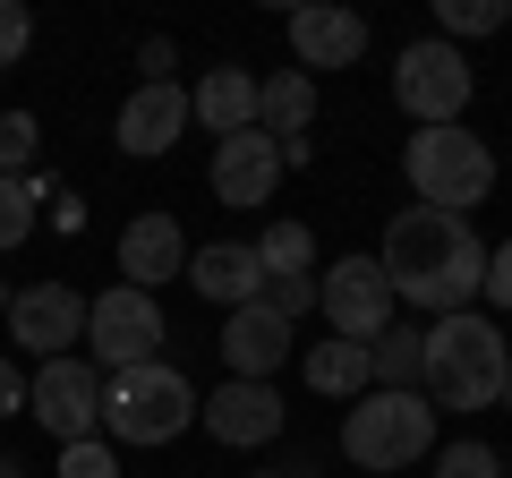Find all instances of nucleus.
Wrapping results in <instances>:
<instances>
[{"label": "nucleus", "mask_w": 512, "mask_h": 478, "mask_svg": "<svg viewBox=\"0 0 512 478\" xmlns=\"http://www.w3.org/2000/svg\"><path fill=\"white\" fill-rule=\"evenodd\" d=\"M35 111H0V171H9V180H18L26 163H35Z\"/></svg>", "instance_id": "nucleus-25"}, {"label": "nucleus", "mask_w": 512, "mask_h": 478, "mask_svg": "<svg viewBox=\"0 0 512 478\" xmlns=\"http://www.w3.org/2000/svg\"><path fill=\"white\" fill-rule=\"evenodd\" d=\"M188 419H197V385H188L171 359L103 376V436L111 444H171Z\"/></svg>", "instance_id": "nucleus-3"}, {"label": "nucleus", "mask_w": 512, "mask_h": 478, "mask_svg": "<svg viewBox=\"0 0 512 478\" xmlns=\"http://www.w3.org/2000/svg\"><path fill=\"white\" fill-rule=\"evenodd\" d=\"M427 444H436V402H427V393H376L367 385L359 402H350V419H342V453L359 461V470H376V478L427 461Z\"/></svg>", "instance_id": "nucleus-4"}, {"label": "nucleus", "mask_w": 512, "mask_h": 478, "mask_svg": "<svg viewBox=\"0 0 512 478\" xmlns=\"http://www.w3.org/2000/svg\"><path fill=\"white\" fill-rule=\"evenodd\" d=\"M291 52H299V69H359L367 18L333 9V0H308V9H291Z\"/></svg>", "instance_id": "nucleus-15"}, {"label": "nucleus", "mask_w": 512, "mask_h": 478, "mask_svg": "<svg viewBox=\"0 0 512 478\" xmlns=\"http://www.w3.org/2000/svg\"><path fill=\"white\" fill-rule=\"evenodd\" d=\"M256 299H265L274 316H291V325H299V316L316 308V274H265V291H256Z\"/></svg>", "instance_id": "nucleus-27"}, {"label": "nucleus", "mask_w": 512, "mask_h": 478, "mask_svg": "<svg viewBox=\"0 0 512 478\" xmlns=\"http://www.w3.org/2000/svg\"><path fill=\"white\" fill-rule=\"evenodd\" d=\"M504 0H436V26H444V43L453 35H504Z\"/></svg>", "instance_id": "nucleus-23"}, {"label": "nucleus", "mask_w": 512, "mask_h": 478, "mask_svg": "<svg viewBox=\"0 0 512 478\" xmlns=\"http://www.w3.org/2000/svg\"><path fill=\"white\" fill-rule=\"evenodd\" d=\"M0 478H26V470H18V461H9V453H0Z\"/></svg>", "instance_id": "nucleus-32"}, {"label": "nucleus", "mask_w": 512, "mask_h": 478, "mask_svg": "<svg viewBox=\"0 0 512 478\" xmlns=\"http://www.w3.org/2000/svg\"><path fill=\"white\" fill-rule=\"evenodd\" d=\"M495 402H504V410H512V376H504V393H495Z\"/></svg>", "instance_id": "nucleus-33"}, {"label": "nucleus", "mask_w": 512, "mask_h": 478, "mask_svg": "<svg viewBox=\"0 0 512 478\" xmlns=\"http://www.w3.org/2000/svg\"><path fill=\"white\" fill-rule=\"evenodd\" d=\"M308 393H325V402H359L367 393V342H342V333H333V342H316L308 350Z\"/></svg>", "instance_id": "nucleus-21"}, {"label": "nucleus", "mask_w": 512, "mask_h": 478, "mask_svg": "<svg viewBox=\"0 0 512 478\" xmlns=\"http://www.w3.org/2000/svg\"><path fill=\"white\" fill-rule=\"evenodd\" d=\"M26 231H35V188L0 171V248H18Z\"/></svg>", "instance_id": "nucleus-26"}, {"label": "nucleus", "mask_w": 512, "mask_h": 478, "mask_svg": "<svg viewBox=\"0 0 512 478\" xmlns=\"http://www.w3.org/2000/svg\"><path fill=\"white\" fill-rule=\"evenodd\" d=\"M478 77L470 60H461V43H402V60H393V103L410 111V129H461V111H470Z\"/></svg>", "instance_id": "nucleus-6"}, {"label": "nucleus", "mask_w": 512, "mask_h": 478, "mask_svg": "<svg viewBox=\"0 0 512 478\" xmlns=\"http://www.w3.org/2000/svg\"><path fill=\"white\" fill-rule=\"evenodd\" d=\"M188 274V231L171 214H137L120 231V282L128 291H163V282Z\"/></svg>", "instance_id": "nucleus-14"}, {"label": "nucleus", "mask_w": 512, "mask_h": 478, "mask_svg": "<svg viewBox=\"0 0 512 478\" xmlns=\"http://www.w3.org/2000/svg\"><path fill=\"white\" fill-rule=\"evenodd\" d=\"M512 376V350H504V325L487 308H461V316H436L427 325V376L419 393L436 410H495Z\"/></svg>", "instance_id": "nucleus-2"}, {"label": "nucleus", "mask_w": 512, "mask_h": 478, "mask_svg": "<svg viewBox=\"0 0 512 478\" xmlns=\"http://www.w3.org/2000/svg\"><path fill=\"white\" fill-rule=\"evenodd\" d=\"M26 410H35L60 444L103 436V368L77 359V350H69V359H43V368L26 376Z\"/></svg>", "instance_id": "nucleus-8"}, {"label": "nucleus", "mask_w": 512, "mask_h": 478, "mask_svg": "<svg viewBox=\"0 0 512 478\" xmlns=\"http://www.w3.org/2000/svg\"><path fill=\"white\" fill-rule=\"evenodd\" d=\"M316 308H325V325L342 333V342H376L402 299H393V282H384L376 257H342V265L316 274Z\"/></svg>", "instance_id": "nucleus-9"}, {"label": "nucleus", "mask_w": 512, "mask_h": 478, "mask_svg": "<svg viewBox=\"0 0 512 478\" xmlns=\"http://www.w3.org/2000/svg\"><path fill=\"white\" fill-rule=\"evenodd\" d=\"M376 265H384V282H393V299H410V308H427V316L478 308V282H487L478 231L461 214H427V205H410V214L384 222Z\"/></svg>", "instance_id": "nucleus-1"}, {"label": "nucleus", "mask_w": 512, "mask_h": 478, "mask_svg": "<svg viewBox=\"0 0 512 478\" xmlns=\"http://www.w3.org/2000/svg\"><path fill=\"white\" fill-rule=\"evenodd\" d=\"M402 171H410V188H419L427 214H461V222H470V205L495 188V154H487L478 129H419L402 146Z\"/></svg>", "instance_id": "nucleus-5"}, {"label": "nucleus", "mask_w": 512, "mask_h": 478, "mask_svg": "<svg viewBox=\"0 0 512 478\" xmlns=\"http://www.w3.org/2000/svg\"><path fill=\"white\" fill-rule=\"evenodd\" d=\"M308 120H316V77H308V69H274V77H256V129L274 137V146H291Z\"/></svg>", "instance_id": "nucleus-19"}, {"label": "nucleus", "mask_w": 512, "mask_h": 478, "mask_svg": "<svg viewBox=\"0 0 512 478\" xmlns=\"http://www.w3.org/2000/svg\"><path fill=\"white\" fill-rule=\"evenodd\" d=\"M274 180H282V146L265 129H239V137L214 146V197L231 205V214H256V205L274 197Z\"/></svg>", "instance_id": "nucleus-12"}, {"label": "nucleus", "mask_w": 512, "mask_h": 478, "mask_svg": "<svg viewBox=\"0 0 512 478\" xmlns=\"http://www.w3.org/2000/svg\"><path fill=\"white\" fill-rule=\"evenodd\" d=\"M291 359V316H274L265 299H248V308L222 316V368L248 376V385H265V376Z\"/></svg>", "instance_id": "nucleus-13"}, {"label": "nucleus", "mask_w": 512, "mask_h": 478, "mask_svg": "<svg viewBox=\"0 0 512 478\" xmlns=\"http://www.w3.org/2000/svg\"><path fill=\"white\" fill-rule=\"evenodd\" d=\"M154 342H163V299H154V291H128V282H111L103 299H86V359H94L103 376L146 368Z\"/></svg>", "instance_id": "nucleus-7"}, {"label": "nucleus", "mask_w": 512, "mask_h": 478, "mask_svg": "<svg viewBox=\"0 0 512 478\" xmlns=\"http://www.w3.org/2000/svg\"><path fill=\"white\" fill-rule=\"evenodd\" d=\"M9 342L26 350V359H69L77 342H86V299L69 291V282H26L18 299H9Z\"/></svg>", "instance_id": "nucleus-10"}, {"label": "nucleus", "mask_w": 512, "mask_h": 478, "mask_svg": "<svg viewBox=\"0 0 512 478\" xmlns=\"http://www.w3.org/2000/svg\"><path fill=\"white\" fill-rule=\"evenodd\" d=\"M478 291L495 299V316H512V239H504V248L487 257V282H478Z\"/></svg>", "instance_id": "nucleus-30"}, {"label": "nucleus", "mask_w": 512, "mask_h": 478, "mask_svg": "<svg viewBox=\"0 0 512 478\" xmlns=\"http://www.w3.org/2000/svg\"><path fill=\"white\" fill-rule=\"evenodd\" d=\"M26 52H35V18H26L18 0H0V69H18Z\"/></svg>", "instance_id": "nucleus-29"}, {"label": "nucleus", "mask_w": 512, "mask_h": 478, "mask_svg": "<svg viewBox=\"0 0 512 478\" xmlns=\"http://www.w3.org/2000/svg\"><path fill=\"white\" fill-rule=\"evenodd\" d=\"M436 478H504V453L478 444V436H461V444H444V453H436Z\"/></svg>", "instance_id": "nucleus-24"}, {"label": "nucleus", "mask_w": 512, "mask_h": 478, "mask_svg": "<svg viewBox=\"0 0 512 478\" xmlns=\"http://www.w3.org/2000/svg\"><path fill=\"white\" fill-rule=\"evenodd\" d=\"M60 478H120V461L103 436H86V444H60Z\"/></svg>", "instance_id": "nucleus-28"}, {"label": "nucleus", "mask_w": 512, "mask_h": 478, "mask_svg": "<svg viewBox=\"0 0 512 478\" xmlns=\"http://www.w3.org/2000/svg\"><path fill=\"white\" fill-rule=\"evenodd\" d=\"M18 410H26V376H18V359L0 350V419H18Z\"/></svg>", "instance_id": "nucleus-31"}, {"label": "nucleus", "mask_w": 512, "mask_h": 478, "mask_svg": "<svg viewBox=\"0 0 512 478\" xmlns=\"http://www.w3.org/2000/svg\"><path fill=\"white\" fill-rule=\"evenodd\" d=\"M111 137H120V154H171L188 137V86H137L111 120Z\"/></svg>", "instance_id": "nucleus-16"}, {"label": "nucleus", "mask_w": 512, "mask_h": 478, "mask_svg": "<svg viewBox=\"0 0 512 478\" xmlns=\"http://www.w3.org/2000/svg\"><path fill=\"white\" fill-rule=\"evenodd\" d=\"M256 478H291V470H256Z\"/></svg>", "instance_id": "nucleus-35"}, {"label": "nucleus", "mask_w": 512, "mask_h": 478, "mask_svg": "<svg viewBox=\"0 0 512 478\" xmlns=\"http://www.w3.org/2000/svg\"><path fill=\"white\" fill-rule=\"evenodd\" d=\"M197 419H205V436H214V444H239V453H248V444H274L291 410H282V393H274V385L222 376V385L197 402Z\"/></svg>", "instance_id": "nucleus-11"}, {"label": "nucleus", "mask_w": 512, "mask_h": 478, "mask_svg": "<svg viewBox=\"0 0 512 478\" xmlns=\"http://www.w3.org/2000/svg\"><path fill=\"white\" fill-rule=\"evenodd\" d=\"M9 299H18V291H0V316H9Z\"/></svg>", "instance_id": "nucleus-34"}, {"label": "nucleus", "mask_w": 512, "mask_h": 478, "mask_svg": "<svg viewBox=\"0 0 512 478\" xmlns=\"http://www.w3.org/2000/svg\"><path fill=\"white\" fill-rule=\"evenodd\" d=\"M188 120H197L205 137H239V129H256V77L248 69H205L197 86H188Z\"/></svg>", "instance_id": "nucleus-18"}, {"label": "nucleus", "mask_w": 512, "mask_h": 478, "mask_svg": "<svg viewBox=\"0 0 512 478\" xmlns=\"http://www.w3.org/2000/svg\"><path fill=\"white\" fill-rule=\"evenodd\" d=\"M427 376V325H384L367 342V385L376 393H419Z\"/></svg>", "instance_id": "nucleus-20"}, {"label": "nucleus", "mask_w": 512, "mask_h": 478, "mask_svg": "<svg viewBox=\"0 0 512 478\" xmlns=\"http://www.w3.org/2000/svg\"><path fill=\"white\" fill-rule=\"evenodd\" d=\"M265 274H308L316 265V231L308 222H265V239H248Z\"/></svg>", "instance_id": "nucleus-22"}, {"label": "nucleus", "mask_w": 512, "mask_h": 478, "mask_svg": "<svg viewBox=\"0 0 512 478\" xmlns=\"http://www.w3.org/2000/svg\"><path fill=\"white\" fill-rule=\"evenodd\" d=\"M188 282H197V299H214L231 316V308H248L265 291V265H256L248 239H214V248H188Z\"/></svg>", "instance_id": "nucleus-17"}]
</instances>
